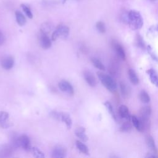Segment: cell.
Returning a JSON list of instances; mask_svg holds the SVG:
<instances>
[{
    "instance_id": "28",
    "label": "cell",
    "mask_w": 158,
    "mask_h": 158,
    "mask_svg": "<svg viewBox=\"0 0 158 158\" xmlns=\"http://www.w3.org/2000/svg\"><path fill=\"white\" fill-rule=\"evenodd\" d=\"M30 150L32 152V154L34 157H37V158L44 157V154H43V152L41 150H40L38 148H36V147L31 148Z\"/></svg>"
},
{
    "instance_id": "24",
    "label": "cell",
    "mask_w": 158,
    "mask_h": 158,
    "mask_svg": "<svg viewBox=\"0 0 158 158\" xmlns=\"http://www.w3.org/2000/svg\"><path fill=\"white\" fill-rule=\"evenodd\" d=\"M91 62L93 64V65L97 68L98 69L100 70H105V66L104 65V64L101 62V61L100 60H99L97 58L95 57H93L91 59Z\"/></svg>"
},
{
    "instance_id": "26",
    "label": "cell",
    "mask_w": 158,
    "mask_h": 158,
    "mask_svg": "<svg viewBox=\"0 0 158 158\" xmlns=\"http://www.w3.org/2000/svg\"><path fill=\"white\" fill-rule=\"evenodd\" d=\"M139 99L142 102L145 104H147L150 101V96L148 93L144 90H142L139 93Z\"/></svg>"
},
{
    "instance_id": "7",
    "label": "cell",
    "mask_w": 158,
    "mask_h": 158,
    "mask_svg": "<svg viewBox=\"0 0 158 158\" xmlns=\"http://www.w3.org/2000/svg\"><path fill=\"white\" fill-rule=\"evenodd\" d=\"M39 41L41 47L43 49H48L51 46V41L49 36L44 33L40 31L39 35Z\"/></svg>"
},
{
    "instance_id": "6",
    "label": "cell",
    "mask_w": 158,
    "mask_h": 158,
    "mask_svg": "<svg viewBox=\"0 0 158 158\" xmlns=\"http://www.w3.org/2000/svg\"><path fill=\"white\" fill-rule=\"evenodd\" d=\"M58 86L59 89L63 91L68 94L69 95L73 96L74 94V89L72 85L66 80H61L59 83Z\"/></svg>"
},
{
    "instance_id": "14",
    "label": "cell",
    "mask_w": 158,
    "mask_h": 158,
    "mask_svg": "<svg viewBox=\"0 0 158 158\" xmlns=\"http://www.w3.org/2000/svg\"><path fill=\"white\" fill-rule=\"evenodd\" d=\"M60 120L64 122L68 129H70L72 126V120L70 115L66 112H60Z\"/></svg>"
},
{
    "instance_id": "30",
    "label": "cell",
    "mask_w": 158,
    "mask_h": 158,
    "mask_svg": "<svg viewBox=\"0 0 158 158\" xmlns=\"http://www.w3.org/2000/svg\"><path fill=\"white\" fill-rule=\"evenodd\" d=\"M96 27L97 30L101 33H104L106 32V27L104 23L101 22V21H99L96 23Z\"/></svg>"
},
{
    "instance_id": "20",
    "label": "cell",
    "mask_w": 158,
    "mask_h": 158,
    "mask_svg": "<svg viewBox=\"0 0 158 158\" xmlns=\"http://www.w3.org/2000/svg\"><path fill=\"white\" fill-rule=\"evenodd\" d=\"M148 75L149 76L150 80L152 84H154L156 86H157V74L156 71L153 69H150L146 71Z\"/></svg>"
},
{
    "instance_id": "34",
    "label": "cell",
    "mask_w": 158,
    "mask_h": 158,
    "mask_svg": "<svg viewBox=\"0 0 158 158\" xmlns=\"http://www.w3.org/2000/svg\"><path fill=\"white\" fill-rule=\"evenodd\" d=\"M147 49H148V53H149V55L151 56V57L152 58V59H154V60H157V56H156V55L154 52H152L151 47L150 46H148L147 47Z\"/></svg>"
},
{
    "instance_id": "9",
    "label": "cell",
    "mask_w": 158,
    "mask_h": 158,
    "mask_svg": "<svg viewBox=\"0 0 158 158\" xmlns=\"http://www.w3.org/2000/svg\"><path fill=\"white\" fill-rule=\"evenodd\" d=\"M67 155V150L65 148L62 146L59 145L54 148L51 157L53 158H62L65 157Z\"/></svg>"
},
{
    "instance_id": "5",
    "label": "cell",
    "mask_w": 158,
    "mask_h": 158,
    "mask_svg": "<svg viewBox=\"0 0 158 158\" xmlns=\"http://www.w3.org/2000/svg\"><path fill=\"white\" fill-rule=\"evenodd\" d=\"M14 146L12 144H5L0 146V157H10L14 150Z\"/></svg>"
},
{
    "instance_id": "13",
    "label": "cell",
    "mask_w": 158,
    "mask_h": 158,
    "mask_svg": "<svg viewBox=\"0 0 158 158\" xmlns=\"http://www.w3.org/2000/svg\"><path fill=\"white\" fill-rule=\"evenodd\" d=\"M14 64V59L12 56H7L4 57L1 60V65L6 70H10Z\"/></svg>"
},
{
    "instance_id": "27",
    "label": "cell",
    "mask_w": 158,
    "mask_h": 158,
    "mask_svg": "<svg viewBox=\"0 0 158 158\" xmlns=\"http://www.w3.org/2000/svg\"><path fill=\"white\" fill-rule=\"evenodd\" d=\"M104 106L105 107H106L107 111L109 112V113L111 115V116L112 117V118L115 120H117V117H116V115L114 112V109H113V107L112 106V104L108 102V101H106V102H104Z\"/></svg>"
},
{
    "instance_id": "12",
    "label": "cell",
    "mask_w": 158,
    "mask_h": 158,
    "mask_svg": "<svg viewBox=\"0 0 158 158\" xmlns=\"http://www.w3.org/2000/svg\"><path fill=\"white\" fill-rule=\"evenodd\" d=\"M83 77L86 83L91 87H94L97 85V80L93 74L88 70H85L83 72Z\"/></svg>"
},
{
    "instance_id": "23",
    "label": "cell",
    "mask_w": 158,
    "mask_h": 158,
    "mask_svg": "<svg viewBox=\"0 0 158 158\" xmlns=\"http://www.w3.org/2000/svg\"><path fill=\"white\" fill-rule=\"evenodd\" d=\"M15 18L17 23L20 26H23L26 23V19L23 14L20 11L15 12Z\"/></svg>"
},
{
    "instance_id": "21",
    "label": "cell",
    "mask_w": 158,
    "mask_h": 158,
    "mask_svg": "<svg viewBox=\"0 0 158 158\" xmlns=\"http://www.w3.org/2000/svg\"><path fill=\"white\" fill-rule=\"evenodd\" d=\"M128 75L130 81L132 84H133L135 85H136L138 84L139 79H138V77L134 70L130 69L128 70Z\"/></svg>"
},
{
    "instance_id": "33",
    "label": "cell",
    "mask_w": 158,
    "mask_h": 158,
    "mask_svg": "<svg viewBox=\"0 0 158 158\" xmlns=\"http://www.w3.org/2000/svg\"><path fill=\"white\" fill-rule=\"evenodd\" d=\"M109 72H110V73L113 75H115L117 74L118 68L114 63H113L110 65V66L109 67Z\"/></svg>"
},
{
    "instance_id": "2",
    "label": "cell",
    "mask_w": 158,
    "mask_h": 158,
    "mask_svg": "<svg viewBox=\"0 0 158 158\" xmlns=\"http://www.w3.org/2000/svg\"><path fill=\"white\" fill-rule=\"evenodd\" d=\"M97 75L101 83L107 90L112 93H114L116 91L117 84L111 76L103 73L101 72H98Z\"/></svg>"
},
{
    "instance_id": "25",
    "label": "cell",
    "mask_w": 158,
    "mask_h": 158,
    "mask_svg": "<svg viewBox=\"0 0 158 158\" xmlns=\"http://www.w3.org/2000/svg\"><path fill=\"white\" fill-rule=\"evenodd\" d=\"M132 129V125L130 121L124 122L120 127V131L122 132H129Z\"/></svg>"
},
{
    "instance_id": "32",
    "label": "cell",
    "mask_w": 158,
    "mask_h": 158,
    "mask_svg": "<svg viewBox=\"0 0 158 158\" xmlns=\"http://www.w3.org/2000/svg\"><path fill=\"white\" fill-rule=\"evenodd\" d=\"M51 26L49 23H44L42 25L41 27V31L43 33H44L46 34H47V33L49 32L51 29Z\"/></svg>"
},
{
    "instance_id": "4",
    "label": "cell",
    "mask_w": 158,
    "mask_h": 158,
    "mask_svg": "<svg viewBox=\"0 0 158 158\" xmlns=\"http://www.w3.org/2000/svg\"><path fill=\"white\" fill-rule=\"evenodd\" d=\"M12 145L14 147H20L26 151H29L31 149L30 139L25 135H21L17 138V139L14 141Z\"/></svg>"
},
{
    "instance_id": "18",
    "label": "cell",
    "mask_w": 158,
    "mask_h": 158,
    "mask_svg": "<svg viewBox=\"0 0 158 158\" xmlns=\"http://www.w3.org/2000/svg\"><path fill=\"white\" fill-rule=\"evenodd\" d=\"M120 88L122 95L125 98H128L131 93V89L129 86H128L124 82L121 81L120 83Z\"/></svg>"
},
{
    "instance_id": "17",
    "label": "cell",
    "mask_w": 158,
    "mask_h": 158,
    "mask_svg": "<svg viewBox=\"0 0 158 158\" xmlns=\"http://www.w3.org/2000/svg\"><path fill=\"white\" fill-rule=\"evenodd\" d=\"M118 113L120 116L122 118H125L127 120L130 119V115L128 108L125 105L120 106L118 108Z\"/></svg>"
},
{
    "instance_id": "19",
    "label": "cell",
    "mask_w": 158,
    "mask_h": 158,
    "mask_svg": "<svg viewBox=\"0 0 158 158\" xmlns=\"http://www.w3.org/2000/svg\"><path fill=\"white\" fill-rule=\"evenodd\" d=\"M151 108L150 106H146L141 108L139 110V114L140 117L144 118H149L151 114Z\"/></svg>"
},
{
    "instance_id": "37",
    "label": "cell",
    "mask_w": 158,
    "mask_h": 158,
    "mask_svg": "<svg viewBox=\"0 0 158 158\" xmlns=\"http://www.w3.org/2000/svg\"><path fill=\"white\" fill-rule=\"evenodd\" d=\"M150 1H152V2H154V1H156V0H149Z\"/></svg>"
},
{
    "instance_id": "11",
    "label": "cell",
    "mask_w": 158,
    "mask_h": 158,
    "mask_svg": "<svg viewBox=\"0 0 158 158\" xmlns=\"http://www.w3.org/2000/svg\"><path fill=\"white\" fill-rule=\"evenodd\" d=\"M9 114L4 111H0V127L3 128H7L11 126L9 120Z\"/></svg>"
},
{
    "instance_id": "35",
    "label": "cell",
    "mask_w": 158,
    "mask_h": 158,
    "mask_svg": "<svg viewBox=\"0 0 158 158\" xmlns=\"http://www.w3.org/2000/svg\"><path fill=\"white\" fill-rule=\"evenodd\" d=\"M157 154L153 153V152H149V153H147V154L146 155L145 157H157Z\"/></svg>"
},
{
    "instance_id": "10",
    "label": "cell",
    "mask_w": 158,
    "mask_h": 158,
    "mask_svg": "<svg viewBox=\"0 0 158 158\" xmlns=\"http://www.w3.org/2000/svg\"><path fill=\"white\" fill-rule=\"evenodd\" d=\"M112 46L113 47V49H114L117 55L118 56V57L122 60H125L126 54L123 46L117 41H112Z\"/></svg>"
},
{
    "instance_id": "31",
    "label": "cell",
    "mask_w": 158,
    "mask_h": 158,
    "mask_svg": "<svg viewBox=\"0 0 158 158\" xmlns=\"http://www.w3.org/2000/svg\"><path fill=\"white\" fill-rule=\"evenodd\" d=\"M21 6H22V8L23 12L27 15V16L30 19H32L33 18V14H32V12H31L30 9L25 4H22Z\"/></svg>"
},
{
    "instance_id": "1",
    "label": "cell",
    "mask_w": 158,
    "mask_h": 158,
    "mask_svg": "<svg viewBox=\"0 0 158 158\" xmlns=\"http://www.w3.org/2000/svg\"><path fill=\"white\" fill-rule=\"evenodd\" d=\"M127 22L132 30H139L143 25V20L140 13L136 10H130L127 14Z\"/></svg>"
},
{
    "instance_id": "36",
    "label": "cell",
    "mask_w": 158,
    "mask_h": 158,
    "mask_svg": "<svg viewBox=\"0 0 158 158\" xmlns=\"http://www.w3.org/2000/svg\"><path fill=\"white\" fill-rule=\"evenodd\" d=\"M4 41V37L3 34L0 31V45H1Z\"/></svg>"
},
{
    "instance_id": "16",
    "label": "cell",
    "mask_w": 158,
    "mask_h": 158,
    "mask_svg": "<svg viewBox=\"0 0 158 158\" xmlns=\"http://www.w3.org/2000/svg\"><path fill=\"white\" fill-rule=\"evenodd\" d=\"M146 143L147 146L149 148L152 152L157 154V148L155 144V141L151 136H147L146 138Z\"/></svg>"
},
{
    "instance_id": "15",
    "label": "cell",
    "mask_w": 158,
    "mask_h": 158,
    "mask_svg": "<svg viewBox=\"0 0 158 158\" xmlns=\"http://www.w3.org/2000/svg\"><path fill=\"white\" fill-rule=\"evenodd\" d=\"M75 135L82 141L86 142L88 139V136L85 134V128L84 127H78L75 131Z\"/></svg>"
},
{
    "instance_id": "22",
    "label": "cell",
    "mask_w": 158,
    "mask_h": 158,
    "mask_svg": "<svg viewBox=\"0 0 158 158\" xmlns=\"http://www.w3.org/2000/svg\"><path fill=\"white\" fill-rule=\"evenodd\" d=\"M76 146H77V149L83 154H86V155L89 154V151H88V147L81 141H78V140L76 141Z\"/></svg>"
},
{
    "instance_id": "8",
    "label": "cell",
    "mask_w": 158,
    "mask_h": 158,
    "mask_svg": "<svg viewBox=\"0 0 158 158\" xmlns=\"http://www.w3.org/2000/svg\"><path fill=\"white\" fill-rule=\"evenodd\" d=\"M130 122L133 127L139 132H144L146 131V128L143 121L140 118H138L135 115L130 116Z\"/></svg>"
},
{
    "instance_id": "29",
    "label": "cell",
    "mask_w": 158,
    "mask_h": 158,
    "mask_svg": "<svg viewBox=\"0 0 158 158\" xmlns=\"http://www.w3.org/2000/svg\"><path fill=\"white\" fill-rule=\"evenodd\" d=\"M136 44L139 48H140L141 49H144V48H145V45H144L143 39L142 36H140L139 34H137V35H136Z\"/></svg>"
},
{
    "instance_id": "3",
    "label": "cell",
    "mask_w": 158,
    "mask_h": 158,
    "mask_svg": "<svg viewBox=\"0 0 158 158\" xmlns=\"http://www.w3.org/2000/svg\"><path fill=\"white\" fill-rule=\"evenodd\" d=\"M69 35V28L62 24L59 25L56 30L53 31L52 36H51V39L52 41H56L59 38H66Z\"/></svg>"
}]
</instances>
